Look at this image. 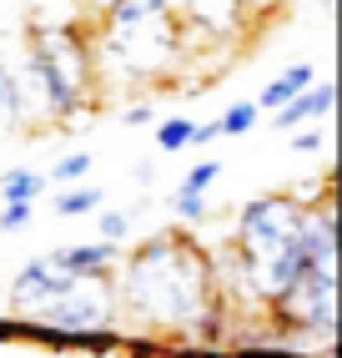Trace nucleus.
Here are the masks:
<instances>
[{
  "label": "nucleus",
  "instance_id": "nucleus-8",
  "mask_svg": "<svg viewBox=\"0 0 342 358\" xmlns=\"http://www.w3.org/2000/svg\"><path fill=\"white\" fill-rule=\"evenodd\" d=\"M186 6H191V15H197L207 31H227L232 15H237V0H186Z\"/></svg>",
  "mask_w": 342,
  "mask_h": 358
},
{
  "label": "nucleus",
  "instance_id": "nucleus-7",
  "mask_svg": "<svg viewBox=\"0 0 342 358\" xmlns=\"http://www.w3.org/2000/svg\"><path fill=\"white\" fill-rule=\"evenodd\" d=\"M51 262H56V268H66V273H91V268H101V262H111V243H91V248H61Z\"/></svg>",
  "mask_w": 342,
  "mask_h": 358
},
{
  "label": "nucleus",
  "instance_id": "nucleus-11",
  "mask_svg": "<svg viewBox=\"0 0 342 358\" xmlns=\"http://www.w3.org/2000/svg\"><path fill=\"white\" fill-rule=\"evenodd\" d=\"M91 207H101V192H91V187H76V192L56 197V212H66V217H81Z\"/></svg>",
  "mask_w": 342,
  "mask_h": 358
},
{
  "label": "nucleus",
  "instance_id": "nucleus-5",
  "mask_svg": "<svg viewBox=\"0 0 342 358\" xmlns=\"http://www.w3.org/2000/svg\"><path fill=\"white\" fill-rule=\"evenodd\" d=\"M327 111H332V86H317V91H302V96H292V101H287V111L277 116V127L292 131V127L312 122V116H327Z\"/></svg>",
  "mask_w": 342,
  "mask_h": 358
},
{
  "label": "nucleus",
  "instance_id": "nucleus-1",
  "mask_svg": "<svg viewBox=\"0 0 342 358\" xmlns=\"http://www.w3.org/2000/svg\"><path fill=\"white\" fill-rule=\"evenodd\" d=\"M126 298L161 323H186L202 303V262L181 243H151L141 248L126 278Z\"/></svg>",
  "mask_w": 342,
  "mask_h": 358
},
{
  "label": "nucleus",
  "instance_id": "nucleus-15",
  "mask_svg": "<svg viewBox=\"0 0 342 358\" xmlns=\"http://www.w3.org/2000/svg\"><path fill=\"white\" fill-rule=\"evenodd\" d=\"M86 166H91V157H61V162H56V177H61V182H66V177H81Z\"/></svg>",
  "mask_w": 342,
  "mask_h": 358
},
{
  "label": "nucleus",
  "instance_id": "nucleus-13",
  "mask_svg": "<svg viewBox=\"0 0 342 358\" xmlns=\"http://www.w3.org/2000/svg\"><path fill=\"white\" fill-rule=\"evenodd\" d=\"M216 172H222V166H216V162H202L197 172H191V177L181 182V192H191V197H202V187H207V182H216Z\"/></svg>",
  "mask_w": 342,
  "mask_h": 358
},
{
  "label": "nucleus",
  "instance_id": "nucleus-9",
  "mask_svg": "<svg viewBox=\"0 0 342 358\" xmlns=\"http://www.w3.org/2000/svg\"><path fill=\"white\" fill-rule=\"evenodd\" d=\"M0 192H6L10 202H31L40 192V177L36 172H6V177H0Z\"/></svg>",
  "mask_w": 342,
  "mask_h": 358
},
{
  "label": "nucleus",
  "instance_id": "nucleus-10",
  "mask_svg": "<svg viewBox=\"0 0 342 358\" xmlns=\"http://www.w3.org/2000/svg\"><path fill=\"white\" fill-rule=\"evenodd\" d=\"M156 141H161V152H177V147H186V141H197V127H191L186 116H177V122H166L156 131Z\"/></svg>",
  "mask_w": 342,
  "mask_h": 358
},
{
  "label": "nucleus",
  "instance_id": "nucleus-3",
  "mask_svg": "<svg viewBox=\"0 0 342 358\" xmlns=\"http://www.w3.org/2000/svg\"><path fill=\"white\" fill-rule=\"evenodd\" d=\"M76 288H81L76 273H66V268H56L51 257H40V262H31V268H20L15 303L20 308H51V303H61L66 293H76Z\"/></svg>",
  "mask_w": 342,
  "mask_h": 358
},
{
  "label": "nucleus",
  "instance_id": "nucleus-6",
  "mask_svg": "<svg viewBox=\"0 0 342 358\" xmlns=\"http://www.w3.org/2000/svg\"><path fill=\"white\" fill-rule=\"evenodd\" d=\"M307 86H312V66H292V71H282V76L262 91V106H287L292 96H302Z\"/></svg>",
  "mask_w": 342,
  "mask_h": 358
},
{
  "label": "nucleus",
  "instance_id": "nucleus-17",
  "mask_svg": "<svg viewBox=\"0 0 342 358\" xmlns=\"http://www.w3.org/2000/svg\"><path fill=\"white\" fill-rule=\"evenodd\" d=\"M141 6H156V10H161V6H166V0H141Z\"/></svg>",
  "mask_w": 342,
  "mask_h": 358
},
{
  "label": "nucleus",
  "instance_id": "nucleus-4",
  "mask_svg": "<svg viewBox=\"0 0 342 358\" xmlns=\"http://www.w3.org/2000/svg\"><path fill=\"white\" fill-rule=\"evenodd\" d=\"M106 318V303L96 288H76V293H66L61 303L45 308V323L51 328H66V333H81V328H96Z\"/></svg>",
  "mask_w": 342,
  "mask_h": 358
},
{
  "label": "nucleus",
  "instance_id": "nucleus-2",
  "mask_svg": "<svg viewBox=\"0 0 342 358\" xmlns=\"http://www.w3.org/2000/svg\"><path fill=\"white\" fill-rule=\"evenodd\" d=\"M36 76L45 81V96H51L56 111H66L76 101V86H81V56L70 41H40L36 45Z\"/></svg>",
  "mask_w": 342,
  "mask_h": 358
},
{
  "label": "nucleus",
  "instance_id": "nucleus-12",
  "mask_svg": "<svg viewBox=\"0 0 342 358\" xmlns=\"http://www.w3.org/2000/svg\"><path fill=\"white\" fill-rule=\"evenodd\" d=\"M252 122H257V106H232V111H227V116H222V122H216L211 131H216V136H241Z\"/></svg>",
  "mask_w": 342,
  "mask_h": 358
},
{
  "label": "nucleus",
  "instance_id": "nucleus-14",
  "mask_svg": "<svg viewBox=\"0 0 342 358\" xmlns=\"http://www.w3.org/2000/svg\"><path fill=\"white\" fill-rule=\"evenodd\" d=\"M26 222H31V202H10L6 212H0V227H6V232L26 227Z\"/></svg>",
  "mask_w": 342,
  "mask_h": 358
},
{
  "label": "nucleus",
  "instance_id": "nucleus-16",
  "mask_svg": "<svg viewBox=\"0 0 342 358\" xmlns=\"http://www.w3.org/2000/svg\"><path fill=\"white\" fill-rule=\"evenodd\" d=\"M126 232V217L121 212H106V222H101V243H111V237H121Z\"/></svg>",
  "mask_w": 342,
  "mask_h": 358
}]
</instances>
